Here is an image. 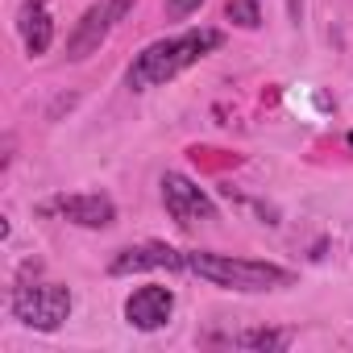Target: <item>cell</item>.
I'll return each mask as SVG.
<instances>
[{
  "instance_id": "1",
  "label": "cell",
  "mask_w": 353,
  "mask_h": 353,
  "mask_svg": "<svg viewBox=\"0 0 353 353\" xmlns=\"http://www.w3.org/2000/svg\"><path fill=\"white\" fill-rule=\"evenodd\" d=\"M225 34L221 30H188L179 38H158L150 42L125 71V83L133 92H150V88H162L170 83L174 75H183L188 67H196L200 59H208L212 50H221Z\"/></svg>"
},
{
  "instance_id": "2",
  "label": "cell",
  "mask_w": 353,
  "mask_h": 353,
  "mask_svg": "<svg viewBox=\"0 0 353 353\" xmlns=\"http://www.w3.org/2000/svg\"><path fill=\"white\" fill-rule=\"evenodd\" d=\"M188 270L200 274L204 283L221 287V291H241V295H258V291H279L291 287L295 274L274 266V262H254V258H233V254H188Z\"/></svg>"
},
{
  "instance_id": "3",
  "label": "cell",
  "mask_w": 353,
  "mask_h": 353,
  "mask_svg": "<svg viewBox=\"0 0 353 353\" xmlns=\"http://www.w3.org/2000/svg\"><path fill=\"white\" fill-rule=\"evenodd\" d=\"M13 320H21L34 332H54L71 316V291L63 283H30L13 291Z\"/></svg>"
},
{
  "instance_id": "4",
  "label": "cell",
  "mask_w": 353,
  "mask_h": 353,
  "mask_svg": "<svg viewBox=\"0 0 353 353\" xmlns=\"http://www.w3.org/2000/svg\"><path fill=\"white\" fill-rule=\"evenodd\" d=\"M133 9V0H96V5L75 21L71 38H67V59L71 63H83L88 54H96L104 46V38L117 30V21Z\"/></svg>"
},
{
  "instance_id": "5",
  "label": "cell",
  "mask_w": 353,
  "mask_h": 353,
  "mask_svg": "<svg viewBox=\"0 0 353 353\" xmlns=\"http://www.w3.org/2000/svg\"><path fill=\"white\" fill-rule=\"evenodd\" d=\"M158 188H162V208H166V216L179 225V229H196V225L216 221V204L188 179V174L166 170Z\"/></svg>"
},
{
  "instance_id": "6",
  "label": "cell",
  "mask_w": 353,
  "mask_h": 353,
  "mask_svg": "<svg viewBox=\"0 0 353 353\" xmlns=\"http://www.w3.org/2000/svg\"><path fill=\"white\" fill-rule=\"evenodd\" d=\"M141 270H188V254L170 250L166 241H145V245H129L108 262V274H141Z\"/></svg>"
},
{
  "instance_id": "7",
  "label": "cell",
  "mask_w": 353,
  "mask_h": 353,
  "mask_svg": "<svg viewBox=\"0 0 353 353\" xmlns=\"http://www.w3.org/2000/svg\"><path fill=\"white\" fill-rule=\"evenodd\" d=\"M170 312H174V291H170V287H158V283L137 287V291L125 299V320H129L137 332H158V328L170 320Z\"/></svg>"
},
{
  "instance_id": "8",
  "label": "cell",
  "mask_w": 353,
  "mask_h": 353,
  "mask_svg": "<svg viewBox=\"0 0 353 353\" xmlns=\"http://www.w3.org/2000/svg\"><path fill=\"white\" fill-rule=\"evenodd\" d=\"M54 212L79 229H108L117 221V204L100 192H79V196H59L54 200Z\"/></svg>"
},
{
  "instance_id": "9",
  "label": "cell",
  "mask_w": 353,
  "mask_h": 353,
  "mask_svg": "<svg viewBox=\"0 0 353 353\" xmlns=\"http://www.w3.org/2000/svg\"><path fill=\"white\" fill-rule=\"evenodd\" d=\"M17 30H21V42H26V54L30 59H42L54 42V21L46 13V0H26L21 13H17Z\"/></svg>"
},
{
  "instance_id": "10",
  "label": "cell",
  "mask_w": 353,
  "mask_h": 353,
  "mask_svg": "<svg viewBox=\"0 0 353 353\" xmlns=\"http://www.w3.org/2000/svg\"><path fill=\"white\" fill-rule=\"evenodd\" d=\"M237 345L245 349H287L291 345V332H274V328H250L237 336Z\"/></svg>"
},
{
  "instance_id": "11",
  "label": "cell",
  "mask_w": 353,
  "mask_h": 353,
  "mask_svg": "<svg viewBox=\"0 0 353 353\" xmlns=\"http://www.w3.org/2000/svg\"><path fill=\"white\" fill-rule=\"evenodd\" d=\"M225 17L241 30H258L262 26V9H258V0H229L225 5Z\"/></svg>"
},
{
  "instance_id": "12",
  "label": "cell",
  "mask_w": 353,
  "mask_h": 353,
  "mask_svg": "<svg viewBox=\"0 0 353 353\" xmlns=\"http://www.w3.org/2000/svg\"><path fill=\"white\" fill-rule=\"evenodd\" d=\"M200 5H204V0H166V17H170V21H183V17H192Z\"/></svg>"
},
{
  "instance_id": "13",
  "label": "cell",
  "mask_w": 353,
  "mask_h": 353,
  "mask_svg": "<svg viewBox=\"0 0 353 353\" xmlns=\"http://www.w3.org/2000/svg\"><path fill=\"white\" fill-rule=\"evenodd\" d=\"M349 150H353V133H349Z\"/></svg>"
}]
</instances>
